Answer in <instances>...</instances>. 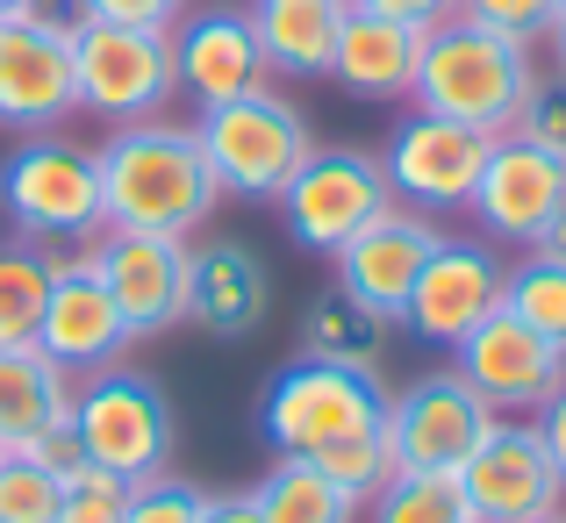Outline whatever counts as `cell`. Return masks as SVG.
I'll list each match as a JSON object with an SVG mask.
<instances>
[{
	"mask_svg": "<svg viewBox=\"0 0 566 523\" xmlns=\"http://www.w3.org/2000/svg\"><path fill=\"white\" fill-rule=\"evenodd\" d=\"M488 144H495L488 129H467V123L409 108L395 123V137H387V151H380V172H387V187H395V201L423 208V216H444V208H467Z\"/></svg>",
	"mask_w": 566,
	"mask_h": 523,
	"instance_id": "obj_14",
	"label": "cell"
},
{
	"mask_svg": "<svg viewBox=\"0 0 566 523\" xmlns=\"http://www.w3.org/2000/svg\"><path fill=\"white\" fill-rule=\"evenodd\" d=\"M273 308V280H265L259 251L237 237H208L193 244V273H187V323H201L208 337H251Z\"/></svg>",
	"mask_w": 566,
	"mask_h": 523,
	"instance_id": "obj_20",
	"label": "cell"
},
{
	"mask_svg": "<svg viewBox=\"0 0 566 523\" xmlns=\"http://www.w3.org/2000/svg\"><path fill=\"white\" fill-rule=\"evenodd\" d=\"M244 8L273 80H331L337 29H345L352 0H244Z\"/></svg>",
	"mask_w": 566,
	"mask_h": 523,
	"instance_id": "obj_22",
	"label": "cell"
},
{
	"mask_svg": "<svg viewBox=\"0 0 566 523\" xmlns=\"http://www.w3.org/2000/svg\"><path fill=\"white\" fill-rule=\"evenodd\" d=\"M531 80H538V65H531L524 43L488 36V29H473V22H459V14H452V22L423 29L409 108H423V115H444V123H467V129H488V137H502V129L516 123V108H524Z\"/></svg>",
	"mask_w": 566,
	"mask_h": 523,
	"instance_id": "obj_3",
	"label": "cell"
},
{
	"mask_svg": "<svg viewBox=\"0 0 566 523\" xmlns=\"http://www.w3.org/2000/svg\"><path fill=\"white\" fill-rule=\"evenodd\" d=\"M72 438L115 481H151L172 459V401L144 373L101 366L72 387Z\"/></svg>",
	"mask_w": 566,
	"mask_h": 523,
	"instance_id": "obj_7",
	"label": "cell"
},
{
	"mask_svg": "<svg viewBox=\"0 0 566 523\" xmlns=\"http://www.w3.org/2000/svg\"><path fill=\"white\" fill-rule=\"evenodd\" d=\"M80 115L72 86V43L29 22H0V129L14 137H51Z\"/></svg>",
	"mask_w": 566,
	"mask_h": 523,
	"instance_id": "obj_18",
	"label": "cell"
},
{
	"mask_svg": "<svg viewBox=\"0 0 566 523\" xmlns=\"http://www.w3.org/2000/svg\"><path fill=\"white\" fill-rule=\"evenodd\" d=\"M553 8H559V14H566V0H553Z\"/></svg>",
	"mask_w": 566,
	"mask_h": 523,
	"instance_id": "obj_45",
	"label": "cell"
},
{
	"mask_svg": "<svg viewBox=\"0 0 566 523\" xmlns=\"http://www.w3.org/2000/svg\"><path fill=\"white\" fill-rule=\"evenodd\" d=\"M94 273L115 294L129 337H166L187 323V273H193V244L187 237H144V230H101L94 244Z\"/></svg>",
	"mask_w": 566,
	"mask_h": 523,
	"instance_id": "obj_13",
	"label": "cell"
},
{
	"mask_svg": "<svg viewBox=\"0 0 566 523\" xmlns=\"http://www.w3.org/2000/svg\"><path fill=\"white\" fill-rule=\"evenodd\" d=\"M502 308H516L531 331L553 337V345L566 352V259H538V251H524V259L510 265Z\"/></svg>",
	"mask_w": 566,
	"mask_h": 523,
	"instance_id": "obj_28",
	"label": "cell"
},
{
	"mask_svg": "<svg viewBox=\"0 0 566 523\" xmlns=\"http://www.w3.org/2000/svg\"><path fill=\"white\" fill-rule=\"evenodd\" d=\"M123 523H201V488L187 481H129V502H123Z\"/></svg>",
	"mask_w": 566,
	"mask_h": 523,
	"instance_id": "obj_34",
	"label": "cell"
},
{
	"mask_svg": "<svg viewBox=\"0 0 566 523\" xmlns=\"http://www.w3.org/2000/svg\"><path fill=\"white\" fill-rule=\"evenodd\" d=\"M65 502V481L51 467H36L29 452L0 459V523H51Z\"/></svg>",
	"mask_w": 566,
	"mask_h": 523,
	"instance_id": "obj_30",
	"label": "cell"
},
{
	"mask_svg": "<svg viewBox=\"0 0 566 523\" xmlns=\"http://www.w3.org/2000/svg\"><path fill=\"white\" fill-rule=\"evenodd\" d=\"M166 36H172V72H180V94L193 101V108H216V101L259 94V86L273 80V72H265V51H259V29H251V8H237V0L187 8Z\"/></svg>",
	"mask_w": 566,
	"mask_h": 523,
	"instance_id": "obj_16",
	"label": "cell"
},
{
	"mask_svg": "<svg viewBox=\"0 0 566 523\" xmlns=\"http://www.w3.org/2000/svg\"><path fill=\"white\" fill-rule=\"evenodd\" d=\"M438 237H444L438 216H423V208H409V201H387L380 216L352 237V244L331 251V259H337V287L359 294L366 308H380V316L401 323V302H409L416 273L430 265Z\"/></svg>",
	"mask_w": 566,
	"mask_h": 523,
	"instance_id": "obj_17",
	"label": "cell"
},
{
	"mask_svg": "<svg viewBox=\"0 0 566 523\" xmlns=\"http://www.w3.org/2000/svg\"><path fill=\"white\" fill-rule=\"evenodd\" d=\"M510 129H516V137H531L538 151L566 158V65H553V72L531 80V94H524V108H516Z\"/></svg>",
	"mask_w": 566,
	"mask_h": 523,
	"instance_id": "obj_32",
	"label": "cell"
},
{
	"mask_svg": "<svg viewBox=\"0 0 566 523\" xmlns=\"http://www.w3.org/2000/svg\"><path fill=\"white\" fill-rule=\"evenodd\" d=\"M0 459H8V452H0Z\"/></svg>",
	"mask_w": 566,
	"mask_h": 523,
	"instance_id": "obj_46",
	"label": "cell"
},
{
	"mask_svg": "<svg viewBox=\"0 0 566 523\" xmlns=\"http://www.w3.org/2000/svg\"><path fill=\"white\" fill-rule=\"evenodd\" d=\"M559 201H566V158L538 151V144L516 137V129H502V137L488 144V158H481V179H473V193H467V216H473V230H481L488 244L531 251Z\"/></svg>",
	"mask_w": 566,
	"mask_h": 523,
	"instance_id": "obj_12",
	"label": "cell"
},
{
	"mask_svg": "<svg viewBox=\"0 0 566 523\" xmlns=\"http://www.w3.org/2000/svg\"><path fill=\"white\" fill-rule=\"evenodd\" d=\"M316 467L331 473V481L345 488L359 510H366V502H374L380 488L401 473V467H395V444H387V430H380V423H374V430H359V438H345V444H331V452H316Z\"/></svg>",
	"mask_w": 566,
	"mask_h": 523,
	"instance_id": "obj_29",
	"label": "cell"
},
{
	"mask_svg": "<svg viewBox=\"0 0 566 523\" xmlns=\"http://www.w3.org/2000/svg\"><path fill=\"white\" fill-rule=\"evenodd\" d=\"M452 373L495 416H538L545 401L566 387V352L553 345V337L531 331L516 308H495L481 331H467L452 345Z\"/></svg>",
	"mask_w": 566,
	"mask_h": 523,
	"instance_id": "obj_11",
	"label": "cell"
},
{
	"mask_svg": "<svg viewBox=\"0 0 566 523\" xmlns=\"http://www.w3.org/2000/svg\"><path fill=\"white\" fill-rule=\"evenodd\" d=\"M14 22H29V29H51V36H80L86 22H94V8H86V0H22V8H14Z\"/></svg>",
	"mask_w": 566,
	"mask_h": 523,
	"instance_id": "obj_36",
	"label": "cell"
},
{
	"mask_svg": "<svg viewBox=\"0 0 566 523\" xmlns=\"http://www.w3.org/2000/svg\"><path fill=\"white\" fill-rule=\"evenodd\" d=\"M94 22H137V29H172L187 14V0H86Z\"/></svg>",
	"mask_w": 566,
	"mask_h": 523,
	"instance_id": "obj_35",
	"label": "cell"
},
{
	"mask_svg": "<svg viewBox=\"0 0 566 523\" xmlns=\"http://www.w3.org/2000/svg\"><path fill=\"white\" fill-rule=\"evenodd\" d=\"M359 14H387V22H401V29H438V22H452V8L459 0H352Z\"/></svg>",
	"mask_w": 566,
	"mask_h": 523,
	"instance_id": "obj_37",
	"label": "cell"
},
{
	"mask_svg": "<svg viewBox=\"0 0 566 523\" xmlns=\"http://www.w3.org/2000/svg\"><path fill=\"white\" fill-rule=\"evenodd\" d=\"M553 57H559V65H566V14H559V22H553Z\"/></svg>",
	"mask_w": 566,
	"mask_h": 523,
	"instance_id": "obj_42",
	"label": "cell"
},
{
	"mask_svg": "<svg viewBox=\"0 0 566 523\" xmlns=\"http://www.w3.org/2000/svg\"><path fill=\"white\" fill-rule=\"evenodd\" d=\"M251 495H259V523H352L359 516V502L316 459H280Z\"/></svg>",
	"mask_w": 566,
	"mask_h": 523,
	"instance_id": "obj_25",
	"label": "cell"
},
{
	"mask_svg": "<svg viewBox=\"0 0 566 523\" xmlns=\"http://www.w3.org/2000/svg\"><path fill=\"white\" fill-rule=\"evenodd\" d=\"M502 287H510V265L488 237H438L430 265L416 273L409 302H401V331L430 352H452L467 331H481L502 308Z\"/></svg>",
	"mask_w": 566,
	"mask_h": 523,
	"instance_id": "obj_10",
	"label": "cell"
},
{
	"mask_svg": "<svg viewBox=\"0 0 566 523\" xmlns=\"http://www.w3.org/2000/svg\"><path fill=\"white\" fill-rule=\"evenodd\" d=\"M201 523H259V495H201Z\"/></svg>",
	"mask_w": 566,
	"mask_h": 523,
	"instance_id": "obj_40",
	"label": "cell"
},
{
	"mask_svg": "<svg viewBox=\"0 0 566 523\" xmlns=\"http://www.w3.org/2000/svg\"><path fill=\"white\" fill-rule=\"evenodd\" d=\"M531 430H538V444H545V459H553V473L566 481V387L545 401L538 416H531Z\"/></svg>",
	"mask_w": 566,
	"mask_h": 523,
	"instance_id": "obj_39",
	"label": "cell"
},
{
	"mask_svg": "<svg viewBox=\"0 0 566 523\" xmlns=\"http://www.w3.org/2000/svg\"><path fill=\"white\" fill-rule=\"evenodd\" d=\"M101 166V216L108 230H144V237H201L208 216L222 208V187L208 172L193 123L151 115V123L108 129V144L94 151Z\"/></svg>",
	"mask_w": 566,
	"mask_h": 523,
	"instance_id": "obj_1",
	"label": "cell"
},
{
	"mask_svg": "<svg viewBox=\"0 0 566 523\" xmlns=\"http://www.w3.org/2000/svg\"><path fill=\"white\" fill-rule=\"evenodd\" d=\"M387 345H395V316L366 308L359 294H345V287L316 294V308H308V323H302V358H323V366L380 373Z\"/></svg>",
	"mask_w": 566,
	"mask_h": 523,
	"instance_id": "obj_24",
	"label": "cell"
},
{
	"mask_svg": "<svg viewBox=\"0 0 566 523\" xmlns=\"http://www.w3.org/2000/svg\"><path fill=\"white\" fill-rule=\"evenodd\" d=\"M14 8H22V0H0V22H8V14H14Z\"/></svg>",
	"mask_w": 566,
	"mask_h": 523,
	"instance_id": "obj_43",
	"label": "cell"
},
{
	"mask_svg": "<svg viewBox=\"0 0 566 523\" xmlns=\"http://www.w3.org/2000/svg\"><path fill=\"white\" fill-rule=\"evenodd\" d=\"M43 302H51V265L29 244H0V352L36 345Z\"/></svg>",
	"mask_w": 566,
	"mask_h": 523,
	"instance_id": "obj_26",
	"label": "cell"
},
{
	"mask_svg": "<svg viewBox=\"0 0 566 523\" xmlns=\"http://www.w3.org/2000/svg\"><path fill=\"white\" fill-rule=\"evenodd\" d=\"M495 423L502 416L488 409L452 366H438V373H423V380H409L401 395H387V416H380L401 473H459L473 459V444Z\"/></svg>",
	"mask_w": 566,
	"mask_h": 523,
	"instance_id": "obj_9",
	"label": "cell"
},
{
	"mask_svg": "<svg viewBox=\"0 0 566 523\" xmlns=\"http://www.w3.org/2000/svg\"><path fill=\"white\" fill-rule=\"evenodd\" d=\"M129 345H137V337H129L123 308H115V294L101 287L94 265L51 273V302H43V323H36V352L51 358V366L101 373V366H115Z\"/></svg>",
	"mask_w": 566,
	"mask_h": 523,
	"instance_id": "obj_19",
	"label": "cell"
},
{
	"mask_svg": "<svg viewBox=\"0 0 566 523\" xmlns=\"http://www.w3.org/2000/svg\"><path fill=\"white\" fill-rule=\"evenodd\" d=\"M531 251H538V259H566V201L553 208V222L538 230V244H531Z\"/></svg>",
	"mask_w": 566,
	"mask_h": 523,
	"instance_id": "obj_41",
	"label": "cell"
},
{
	"mask_svg": "<svg viewBox=\"0 0 566 523\" xmlns=\"http://www.w3.org/2000/svg\"><path fill=\"white\" fill-rule=\"evenodd\" d=\"M452 14H459V22H473V29H488V36L524 43V51L553 43V22H559L553 0H459Z\"/></svg>",
	"mask_w": 566,
	"mask_h": 523,
	"instance_id": "obj_31",
	"label": "cell"
},
{
	"mask_svg": "<svg viewBox=\"0 0 566 523\" xmlns=\"http://www.w3.org/2000/svg\"><path fill=\"white\" fill-rule=\"evenodd\" d=\"M374 523H473L467 495H459V473H395L374 502Z\"/></svg>",
	"mask_w": 566,
	"mask_h": 523,
	"instance_id": "obj_27",
	"label": "cell"
},
{
	"mask_svg": "<svg viewBox=\"0 0 566 523\" xmlns=\"http://www.w3.org/2000/svg\"><path fill=\"white\" fill-rule=\"evenodd\" d=\"M123 502H129V481L86 467V473H72V481H65V502H57L51 523H123Z\"/></svg>",
	"mask_w": 566,
	"mask_h": 523,
	"instance_id": "obj_33",
	"label": "cell"
},
{
	"mask_svg": "<svg viewBox=\"0 0 566 523\" xmlns=\"http://www.w3.org/2000/svg\"><path fill=\"white\" fill-rule=\"evenodd\" d=\"M57 423H72V373L36 345L0 352V452H29Z\"/></svg>",
	"mask_w": 566,
	"mask_h": 523,
	"instance_id": "obj_23",
	"label": "cell"
},
{
	"mask_svg": "<svg viewBox=\"0 0 566 523\" xmlns=\"http://www.w3.org/2000/svg\"><path fill=\"white\" fill-rule=\"evenodd\" d=\"M395 201L380 158L359 151V144H308V158L294 166V179L280 187V222L302 251H323L331 259L337 244L366 230L380 208Z\"/></svg>",
	"mask_w": 566,
	"mask_h": 523,
	"instance_id": "obj_8",
	"label": "cell"
},
{
	"mask_svg": "<svg viewBox=\"0 0 566 523\" xmlns=\"http://www.w3.org/2000/svg\"><path fill=\"white\" fill-rule=\"evenodd\" d=\"M0 216H8L14 244H29L51 273L94 265V244H101V230H108L94 151L57 137V129L51 137H22L0 158Z\"/></svg>",
	"mask_w": 566,
	"mask_h": 523,
	"instance_id": "obj_2",
	"label": "cell"
},
{
	"mask_svg": "<svg viewBox=\"0 0 566 523\" xmlns=\"http://www.w3.org/2000/svg\"><path fill=\"white\" fill-rule=\"evenodd\" d=\"M538 523H566V510H553V516H538Z\"/></svg>",
	"mask_w": 566,
	"mask_h": 523,
	"instance_id": "obj_44",
	"label": "cell"
},
{
	"mask_svg": "<svg viewBox=\"0 0 566 523\" xmlns=\"http://www.w3.org/2000/svg\"><path fill=\"white\" fill-rule=\"evenodd\" d=\"M387 416V387L380 373H352V366H323V358H294L265 380L259 395V430L280 459H316L331 444L359 438Z\"/></svg>",
	"mask_w": 566,
	"mask_h": 523,
	"instance_id": "obj_5",
	"label": "cell"
},
{
	"mask_svg": "<svg viewBox=\"0 0 566 523\" xmlns=\"http://www.w3.org/2000/svg\"><path fill=\"white\" fill-rule=\"evenodd\" d=\"M29 459H36V467H51L57 481H72V473H86V467H94V459L80 452V438H72V423H57L51 438H36V444H29Z\"/></svg>",
	"mask_w": 566,
	"mask_h": 523,
	"instance_id": "obj_38",
	"label": "cell"
},
{
	"mask_svg": "<svg viewBox=\"0 0 566 523\" xmlns=\"http://www.w3.org/2000/svg\"><path fill=\"white\" fill-rule=\"evenodd\" d=\"M72 86H80V115H94L101 129L151 123L180 94L172 36L137 22H86L72 36Z\"/></svg>",
	"mask_w": 566,
	"mask_h": 523,
	"instance_id": "obj_6",
	"label": "cell"
},
{
	"mask_svg": "<svg viewBox=\"0 0 566 523\" xmlns=\"http://www.w3.org/2000/svg\"><path fill=\"white\" fill-rule=\"evenodd\" d=\"M416 51H423V29H401L387 14H345L337 29V57H331V80L345 86L352 101H409L416 86Z\"/></svg>",
	"mask_w": 566,
	"mask_h": 523,
	"instance_id": "obj_21",
	"label": "cell"
},
{
	"mask_svg": "<svg viewBox=\"0 0 566 523\" xmlns=\"http://www.w3.org/2000/svg\"><path fill=\"white\" fill-rule=\"evenodd\" d=\"M459 495H467L473 523H538L566 510V481L553 473L538 430L531 423H495L473 459L459 467Z\"/></svg>",
	"mask_w": 566,
	"mask_h": 523,
	"instance_id": "obj_15",
	"label": "cell"
},
{
	"mask_svg": "<svg viewBox=\"0 0 566 523\" xmlns=\"http://www.w3.org/2000/svg\"><path fill=\"white\" fill-rule=\"evenodd\" d=\"M193 144H201L222 201H280V187L294 179L316 137H308L302 108L287 94L259 86V94L216 101V108L193 115Z\"/></svg>",
	"mask_w": 566,
	"mask_h": 523,
	"instance_id": "obj_4",
	"label": "cell"
}]
</instances>
